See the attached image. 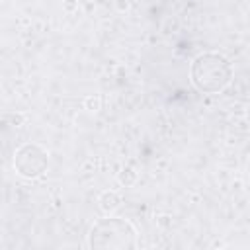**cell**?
Segmentation results:
<instances>
[{
	"label": "cell",
	"mask_w": 250,
	"mask_h": 250,
	"mask_svg": "<svg viewBox=\"0 0 250 250\" xmlns=\"http://www.w3.org/2000/svg\"><path fill=\"white\" fill-rule=\"evenodd\" d=\"M191 84L203 94L223 92L232 80V64L221 53H199L189 66Z\"/></svg>",
	"instance_id": "cell-1"
},
{
	"label": "cell",
	"mask_w": 250,
	"mask_h": 250,
	"mask_svg": "<svg viewBox=\"0 0 250 250\" xmlns=\"http://www.w3.org/2000/svg\"><path fill=\"white\" fill-rule=\"evenodd\" d=\"M88 246L98 250H129L137 246V230L129 221L105 215L90 229Z\"/></svg>",
	"instance_id": "cell-2"
},
{
	"label": "cell",
	"mask_w": 250,
	"mask_h": 250,
	"mask_svg": "<svg viewBox=\"0 0 250 250\" xmlns=\"http://www.w3.org/2000/svg\"><path fill=\"white\" fill-rule=\"evenodd\" d=\"M47 166H49V154L37 143H25L14 152V168L25 180H35L43 176Z\"/></svg>",
	"instance_id": "cell-3"
},
{
	"label": "cell",
	"mask_w": 250,
	"mask_h": 250,
	"mask_svg": "<svg viewBox=\"0 0 250 250\" xmlns=\"http://www.w3.org/2000/svg\"><path fill=\"white\" fill-rule=\"evenodd\" d=\"M98 203H100V209H102L104 215H113L119 209V205H121V197L117 195V191L107 189V191H104L100 195Z\"/></svg>",
	"instance_id": "cell-4"
},
{
	"label": "cell",
	"mask_w": 250,
	"mask_h": 250,
	"mask_svg": "<svg viewBox=\"0 0 250 250\" xmlns=\"http://www.w3.org/2000/svg\"><path fill=\"white\" fill-rule=\"evenodd\" d=\"M117 182L121 184V186H125V188H129V186H133L135 182H137V172L133 170V168H123L119 174H117Z\"/></svg>",
	"instance_id": "cell-5"
},
{
	"label": "cell",
	"mask_w": 250,
	"mask_h": 250,
	"mask_svg": "<svg viewBox=\"0 0 250 250\" xmlns=\"http://www.w3.org/2000/svg\"><path fill=\"white\" fill-rule=\"evenodd\" d=\"M84 105H86V109H88V111H98V109H100V105H102V102H100V98L90 96V98H86V100H84Z\"/></svg>",
	"instance_id": "cell-6"
}]
</instances>
